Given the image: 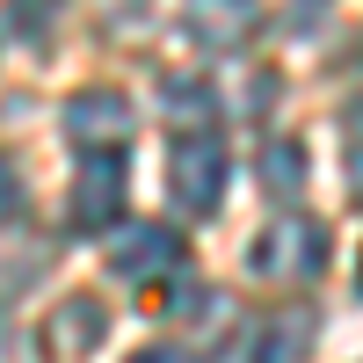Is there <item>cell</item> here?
<instances>
[{"mask_svg":"<svg viewBox=\"0 0 363 363\" xmlns=\"http://www.w3.org/2000/svg\"><path fill=\"white\" fill-rule=\"evenodd\" d=\"M356 189H363V153H356Z\"/></svg>","mask_w":363,"mask_h":363,"instance_id":"obj_17","label":"cell"},{"mask_svg":"<svg viewBox=\"0 0 363 363\" xmlns=\"http://www.w3.org/2000/svg\"><path fill=\"white\" fill-rule=\"evenodd\" d=\"M124 153H80L73 167V189H66V225L73 233H102L116 225V211H124Z\"/></svg>","mask_w":363,"mask_h":363,"instance_id":"obj_4","label":"cell"},{"mask_svg":"<svg viewBox=\"0 0 363 363\" xmlns=\"http://www.w3.org/2000/svg\"><path fill=\"white\" fill-rule=\"evenodd\" d=\"M255 22H262L255 0H189V8H182V29H189L203 51H240L255 37Z\"/></svg>","mask_w":363,"mask_h":363,"instance_id":"obj_6","label":"cell"},{"mask_svg":"<svg viewBox=\"0 0 363 363\" xmlns=\"http://www.w3.org/2000/svg\"><path fill=\"white\" fill-rule=\"evenodd\" d=\"M247 269L262 284H306L327 269V225L306 218V211H284V218H269L247 247Z\"/></svg>","mask_w":363,"mask_h":363,"instance_id":"obj_1","label":"cell"},{"mask_svg":"<svg viewBox=\"0 0 363 363\" xmlns=\"http://www.w3.org/2000/svg\"><path fill=\"white\" fill-rule=\"evenodd\" d=\"M356 291H363V262H356Z\"/></svg>","mask_w":363,"mask_h":363,"instance_id":"obj_18","label":"cell"},{"mask_svg":"<svg viewBox=\"0 0 363 363\" xmlns=\"http://www.w3.org/2000/svg\"><path fill=\"white\" fill-rule=\"evenodd\" d=\"M167 189H174V203L189 211V218H211V211L225 203V145L211 131H189L167 153Z\"/></svg>","mask_w":363,"mask_h":363,"instance_id":"obj_2","label":"cell"},{"mask_svg":"<svg viewBox=\"0 0 363 363\" xmlns=\"http://www.w3.org/2000/svg\"><path fill=\"white\" fill-rule=\"evenodd\" d=\"M22 211V174L8 167V153H0V218H15Z\"/></svg>","mask_w":363,"mask_h":363,"instance_id":"obj_15","label":"cell"},{"mask_svg":"<svg viewBox=\"0 0 363 363\" xmlns=\"http://www.w3.org/2000/svg\"><path fill=\"white\" fill-rule=\"evenodd\" d=\"M160 102H167L174 124H196V131L211 124V87H196V80H167V95H160Z\"/></svg>","mask_w":363,"mask_h":363,"instance_id":"obj_11","label":"cell"},{"mask_svg":"<svg viewBox=\"0 0 363 363\" xmlns=\"http://www.w3.org/2000/svg\"><path fill=\"white\" fill-rule=\"evenodd\" d=\"M44 262H51L44 247H29L22 262H0V298H15V291H29V284L44 277Z\"/></svg>","mask_w":363,"mask_h":363,"instance_id":"obj_13","label":"cell"},{"mask_svg":"<svg viewBox=\"0 0 363 363\" xmlns=\"http://www.w3.org/2000/svg\"><path fill=\"white\" fill-rule=\"evenodd\" d=\"M262 189L269 196H306V174H313V160H306V145L298 138H262Z\"/></svg>","mask_w":363,"mask_h":363,"instance_id":"obj_9","label":"cell"},{"mask_svg":"<svg viewBox=\"0 0 363 363\" xmlns=\"http://www.w3.org/2000/svg\"><path fill=\"white\" fill-rule=\"evenodd\" d=\"M51 22H58V0H8V37H22L29 51L51 44Z\"/></svg>","mask_w":363,"mask_h":363,"instance_id":"obj_10","label":"cell"},{"mask_svg":"<svg viewBox=\"0 0 363 363\" xmlns=\"http://www.w3.org/2000/svg\"><path fill=\"white\" fill-rule=\"evenodd\" d=\"M0 363H44L37 335H29V327H0Z\"/></svg>","mask_w":363,"mask_h":363,"instance_id":"obj_14","label":"cell"},{"mask_svg":"<svg viewBox=\"0 0 363 363\" xmlns=\"http://www.w3.org/2000/svg\"><path fill=\"white\" fill-rule=\"evenodd\" d=\"M102 335H109V313L95 306V298H66V306L51 313V349L58 356H87Z\"/></svg>","mask_w":363,"mask_h":363,"instance_id":"obj_8","label":"cell"},{"mask_svg":"<svg viewBox=\"0 0 363 363\" xmlns=\"http://www.w3.org/2000/svg\"><path fill=\"white\" fill-rule=\"evenodd\" d=\"M58 124L80 153H124L138 116H131V95H116V87H80V95L58 109Z\"/></svg>","mask_w":363,"mask_h":363,"instance_id":"obj_3","label":"cell"},{"mask_svg":"<svg viewBox=\"0 0 363 363\" xmlns=\"http://www.w3.org/2000/svg\"><path fill=\"white\" fill-rule=\"evenodd\" d=\"M131 363H196V356H189V349H138Z\"/></svg>","mask_w":363,"mask_h":363,"instance_id":"obj_16","label":"cell"},{"mask_svg":"<svg viewBox=\"0 0 363 363\" xmlns=\"http://www.w3.org/2000/svg\"><path fill=\"white\" fill-rule=\"evenodd\" d=\"M182 262H189V247H182V233H174V225H131L124 240H116V255H109V269H116L131 291L174 284V277H182Z\"/></svg>","mask_w":363,"mask_h":363,"instance_id":"obj_5","label":"cell"},{"mask_svg":"<svg viewBox=\"0 0 363 363\" xmlns=\"http://www.w3.org/2000/svg\"><path fill=\"white\" fill-rule=\"evenodd\" d=\"M196 335H233V298L225 291H196Z\"/></svg>","mask_w":363,"mask_h":363,"instance_id":"obj_12","label":"cell"},{"mask_svg":"<svg viewBox=\"0 0 363 363\" xmlns=\"http://www.w3.org/2000/svg\"><path fill=\"white\" fill-rule=\"evenodd\" d=\"M313 335H320V320H313L306 306H277V313L247 335V363H306Z\"/></svg>","mask_w":363,"mask_h":363,"instance_id":"obj_7","label":"cell"}]
</instances>
